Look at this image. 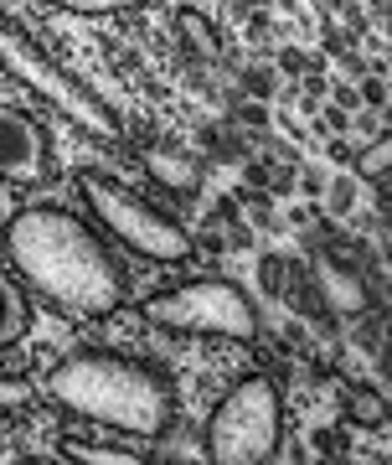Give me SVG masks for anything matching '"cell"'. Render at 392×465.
Wrapping results in <instances>:
<instances>
[{"label": "cell", "mask_w": 392, "mask_h": 465, "mask_svg": "<svg viewBox=\"0 0 392 465\" xmlns=\"http://www.w3.org/2000/svg\"><path fill=\"white\" fill-rule=\"evenodd\" d=\"M67 460H88V465H134V455H124V450H67Z\"/></svg>", "instance_id": "7c38bea8"}, {"label": "cell", "mask_w": 392, "mask_h": 465, "mask_svg": "<svg viewBox=\"0 0 392 465\" xmlns=\"http://www.w3.org/2000/svg\"><path fill=\"white\" fill-rule=\"evenodd\" d=\"M5 259L32 295L67 316H109L124 305V269L103 232L67 207H26L5 223Z\"/></svg>", "instance_id": "6da1fadb"}, {"label": "cell", "mask_w": 392, "mask_h": 465, "mask_svg": "<svg viewBox=\"0 0 392 465\" xmlns=\"http://www.w3.org/2000/svg\"><path fill=\"white\" fill-rule=\"evenodd\" d=\"M284 440V403H279V382L253 372V378L232 382V393L212 409L207 419V460L212 465H263L279 455Z\"/></svg>", "instance_id": "3957f363"}, {"label": "cell", "mask_w": 392, "mask_h": 465, "mask_svg": "<svg viewBox=\"0 0 392 465\" xmlns=\"http://www.w3.org/2000/svg\"><path fill=\"white\" fill-rule=\"evenodd\" d=\"M57 5L83 11V16H109V11H130V5H140V0H57Z\"/></svg>", "instance_id": "8fae6325"}, {"label": "cell", "mask_w": 392, "mask_h": 465, "mask_svg": "<svg viewBox=\"0 0 392 465\" xmlns=\"http://www.w3.org/2000/svg\"><path fill=\"white\" fill-rule=\"evenodd\" d=\"M150 171H155V176H165L171 186H191L196 182V166H171V150L150 155Z\"/></svg>", "instance_id": "30bf717a"}, {"label": "cell", "mask_w": 392, "mask_h": 465, "mask_svg": "<svg viewBox=\"0 0 392 465\" xmlns=\"http://www.w3.org/2000/svg\"><path fill=\"white\" fill-rule=\"evenodd\" d=\"M42 382L32 378H0V414H16V409H32Z\"/></svg>", "instance_id": "9c48e42d"}, {"label": "cell", "mask_w": 392, "mask_h": 465, "mask_svg": "<svg viewBox=\"0 0 392 465\" xmlns=\"http://www.w3.org/2000/svg\"><path fill=\"white\" fill-rule=\"evenodd\" d=\"M361 171H367V176H382V171H387V140H377V145L367 150V161H361Z\"/></svg>", "instance_id": "4fadbf2b"}, {"label": "cell", "mask_w": 392, "mask_h": 465, "mask_svg": "<svg viewBox=\"0 0 392 465\" xmlns=\"http://www.w3.org/2000/svg\"><path fill=\"white\" fill-rule=\"evenodd\" d=\"M145 321L186 336H228V341H253L259 336V316H253L248 295L232 280L176 284V290L145 300Z\"/></svg>", "instance_id": "5b68a950"}, {"label": "cell", "mask_w": 392, "mask_h": 465, "mask_svg": "<svg viewBox=\"0 0 392 465\" xmlns=\"http://www.w3.org/2000/svg\"><path fill=\"white\" fill-rule=\"evenodd\" d=\"M47 171H52V150H47L42 124L32 114L0 104V182L36 186V182H47Z\"/></svg>", "instance_id": "52a82bcc"}, {"label": "cell", "mask_w": 392, "mask_h": 465, "mask_svg": "<svg viewBox=\"0 0 392 465\" xmlns=\"http://www.w3.org/2000/svg\"><path fill=\"white\" fill-rule=\"evenodd\" d=\"M0 57L16 67L21 84H32L36 94H42V99H52L57 109H67V114H73V119L83 124V130H93V134H114V119L103 114V109H98V104L88 99V94H83V88L73 84V78H67L63 67L47 63L42 52L26 47V42H21V36H11L5 26H0Z\"/></svg>", "instance_id": "8992f818"}, {"label": "cell", "mask_w": 392, "mask_h": 465, "mask_svg": "<svg viewBox=\"0 0 392 465\" xmlns=\"http://www.w3.org/2000/svg\"><path fill=\"white\" fill-rule=\"evenodd\" d=\"M26 295H21V280L0 264V347H16L26 336Z\"/></svg>", "instance_id": "ba28073f"}, {"label": "cell", "mask_w": 392, "mask_h": 465, "mask_svg": "<svg viewBox=\"0 0 392 465\" xmlns=\"http://www.w3.org/2000/svg\"><path fill=\"white\" fill-rule=\"evenodd\" d=\"M78 192L88 202V213L98 217V228L114 238L119 249L140 253V259H155V264H181V259H191V238L181 232V223L161 213V207H150L145 197H134L130 186L109 182V176H98V171H83L78 176Z\"/></svg>", "instance_id": "277c9868"}, {"label": "cell", "mask_w": 392, "mask_h": 465, "mask_svg": "<svg viewBox=\"0 0 392 465\" xmlns=\"http://www.w3.org/2000/svg\"><path fill=\"white\" fill-rule=\"evenodd\" d=\"M47 393L63 414L103 424L130 440H161L171 424V382L155 372L150 362L119 357V351H73L63 362H52V372L42 378Z\"/></svg>", "instance_id": "7a4b0ae2"}]
</instances>
